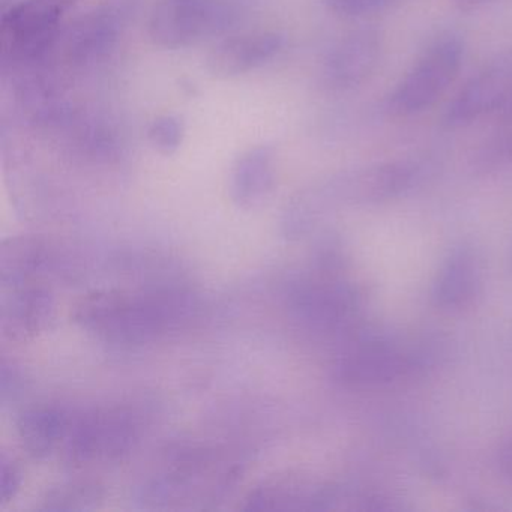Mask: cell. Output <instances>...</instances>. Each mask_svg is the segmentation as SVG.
Masks as SVG:
<instances>
[{
  "instance_id": "6da1fadb",
  "label": "cell",
  "mask_w": 512,
  "mask_h": 512,
  "mask_svg": "<svg viewBox=\"0 0 512 512\" xmlns=\"http://www.w3.org/2000/svg\"><path fill=\"white\" fill-rule=\"evenodd\" d=\"M199 299L184 284L91 293L74 310V322L104 343L140 346L190 325Z\"/></svg>"
},
{
  "instance_id": "9a60e30c",
  "label": "cell",
  "mask_w": 512,
  "mask_h": 512,
  "mask_svg": "<svg viewBox=\"0 0 512 512\" xmlns=\"http://www.w3.org/2000/svg\"><path fill=\"white\" fill-rule=\"evenodd\" d=\"M277 170L271 146L259 145L242 152L230 170L229 194L244 211L260 208L274 193Z\"/></svg>"
},
{
  "instance_id": "7402d4cb",
  "label": "cell",
  "mask_w": 512,
  "mask_h": 512,
  "mask_svg": "<svg viewBox=\"0 0 512 512\" xmlns=\"http://www.w3.org/2000/svg\"><path fill=\"white\" fill-rule=\"evenodd\" d=\"M23 376L19 368L10 364L7 359L2 362V401L16 400L22 392Z\"/></svg>"
},
{
  "instance_id": "3957f363",
  "label": "cell",
  "mask_w": 512,
  "mask_h": 512,
  "mask_svg": "<svg viewBox=\"0 0 512 512\" xmlns=\"http://www.w3.org/2000/svg\"><path fill=\"white\" fill-rule=\"evenodd\" d=\"M230 0H158L149 17L152 43L178 50L221 37L238 23Z\"/></svg>"
},
{
  "instance_id": "d6986e66",
  "label": "cell",
  "mask_w": 512,
  "mask_h": 512,
  "mask_svg": "<svg viewBox=\"0 0 512 512\" xmlns=\"http://www.w3.org/2000/svg\"><path fill=\"white\" fill-rule=\"evenodd\" d=\"M185 137V125L175 115H161L148 127V140L152 148L164 157L176 154Z\"/></svg>"
},
{
  "instance_id": "8fae6325",
  "label": "cell",
  "mask_w": 512,
  "mask_h": 512,
  "mask_svg": "<svg viewBox=\"0 0 512 512\" xmlns=\"http://www.w3.org/2000/svg\"><path fill=\"white\" fill-rule=\"evenodd\" d=\"M383 53V38L374 28L347 35L329 52L323 64V79L337 91H347L367 82Z\"/></svg>"
},
{
  "instance_id": "ac0fdd59",
  "label": "cell",
  "mask_w": 512,
  "mask_h": 512,
  "mask_svg": "<svg viewBox=\"0 0 512 512\" xmlns=\"http://www.w3.org/2000/svg\"><path fill=\"white\" fill-rule=\"evenodd\" d=\"M103 499V491L94 484H64L44 494L41 511H86L95 508Z\"/></svg>"
},
{
  "instance_id": "7c38bea8",
  "label": "cell",
  "mask_w": 512,
  "mask_h": 512,
  "mask_svg": "<svg viewBox=\"0 0 512 512\" xmlns=\"http://www.w3.org/2000/svg\"><path fill=\"white\" fill-rule=\"evenodd\" d=\"M55 296L41 284L5 289L0 305V329L11 341H28L46 332L55 319Z\"/></svg>"
},
{
  "instance_id": "277c9868",
  "label": "cell",
  "mask_w": 512,
  "mask_h": 512,
  "mask_svg": "<svg viewBox=\"0 0 512 512\" xmlns=\"http://www.w3.org/2000/svg\"><path fill=\"white\" fill-rule=\"evenodd\" d=\"M139 437V422L125 407H107L71 418L64 458L74 467L115 461L127 454Z\"/></svg>"
},
{
  "instance_id": "7a4b0ae2",
  "label": "cell",
  "mask_w": 512,
  "mask_h": 512,
  "mask_svg": "<svg viewBox=\"0 0 512 512\" xmlns=\"http://www.w3.org/2000/svg\"><path fill=\"white\" fill-rule=\"evenodd\" d=\"M79 0H20L0 16V55L4 67L43 62L55 49L61 26Z\"/></svg>"
},
{
  "instance_id": "cb8c5ba5",
  "label": "cell",
  "mask_w": 512,
  "mask_h": 512,
  "mask_svg": "<svg viewBox=\"0 0 512 512\" xmlns=\"http://www.w3.org/2000/svg\"><path fill=\"white\" fill-rule=\"evenodd\" d=\"M500 463H502L503 472L512 478V445H509L500 455Z\"/></svg>"
},
{
  "instance_id": "5bb4252c",
  "label": "cell",
  "mask_w": 512,
  "mask_h": 512,
  "mask_svg": "<svg viewBox=\"0 0 512 512\" xmlns=\"http://www.w3.org/2000/svg\"><path fill=\"white\" fill-rule=\"evenodd\" d=\"M484 268L473 248H455L440 266L433 283V301L443 310L469 307L482 289Z\"/></svg>"
},
{
  "instance_id": "d4e9b609",
  "label": "cell",
  "mask_w": 512,
  "mask_h": 512,
  "mask_svg": "<svg viewBox=\"0 0 512 512\" xmlns=\"http://www.w3.org/2000/svg\"><path fill=\"white\" fill-rule=\"evenodd\" d=\"M511 269H512V254H511Z\"/></svg>"
},
{
  "instance_id": "30bf717a",
  "label": "cell",
  "mask_w": 512,
  "mask_h": 512,
  "mask_svg": "<svg viewBox=\"0 0 512 512\" xmlns=\"http://www.w3.org/2000/svg\"><path fill=\"white\" fill-rule=\"evenodd\" d=\"M346 488L319 484L299 476H277L257 485L245 497L247 511H311L341 508Z\"/></svg>"
},
{
  "instance_id": "5b68a950",
  "label": "cell",
  "mask_w": 512,
  "mask_h": 512,
  "mask_svg": "<svg viewBox=\"0 0 512 512\" xmlns=\"http://www.w3.org/2000/svg\"><path fill=\"white\" fill-rule=\"evenodd\" d=\"M463 61V46L457 38L434 43L389 97V110L397 116H412L430 109L457 79Z\"/></svg>"
},
{
  "instance_id": "603a6c76",
  "label": "cell",
  "mask_w": 512,
  "mask_h": 512,
  "mask_svg": "<svg viewBox=\"0 0 512 512\" xmlns=\"http://www.w3.org/2000/svg\"><path fill=\"white\" fill-rule=\"evenodd\" d=\"M490 2H493V0H454L455 7L458 10L464 11V13L479 10V8L490 4Z\"/></svg>"
},
{
  "instance_id": "e0dca14e",
  "label": "cell",
  "mask_w": 512,
  "mask_h": 512,
  "mask_svg": "<svg viewBox=\"0 0 512 512\" xmlns=\"http://www.w3.org/2000/svg\"><path fill=\"white\" fill-rule=\"evenodd\" d=\"M70 415L52 404L26 407L17 418V434L23 449L35 460H46L64 445Z\"/></svg>"
},
{
  "instance_id": "ffe728a7",
  "label": "cell",
  "mask_w": 512,
  "mask_h": 512,
  "mask_svg": "<svg viewBox=\"0 0 512 512\" xmlns=\"http://www.w3.org/2000/svg\"><path fill=\"white\" fill-rule=\"evenodd\" d=\"M23 482V473L19 464L2 454L0 458V505L11 502L20 491Z\"/></svg>"
},
{
  "instance_id": "4fadbf2b",
  "label": "cell",
  "mask_w": 512,
  "mask_h": 512,
  "mask_svg": "<svg viewBox=\"0 0 512 512\" xmlns=\"http://www.w3.org/2000/svg\"><path fill=\"white\" fill-rule=\"evenodd\" d=\"M284 37L278 32H251L220 41L206 56V70L215 79H233L277 58Z\"/></svg>"
},
{
  "instance_id": "2e32d148",
  "label": "cell",
  "mask_w": 512,
  "mask_h": 512,
  "mask_svg": "<svg viewBox=\"0 0 512 512\" xmlns=\"http://www.w3.org/2000/svg\"><path fill=\"white\" fill-rule=\"evenodd\" d=\"M55 260L50 245L37 236L4 239L0 248V275L4 289L37 284V280L52 271Z\"/></svg>"
},
{
  "instance_id": "44dd1931",
  "label": "cell",
  "mask_w": 512,
  "mask_h": 512,
  "mask_svg": "<svg viewBox=\"0 0 512 512\" xmlns=\"http://www.w3.org/2000/svg\"><path fill=\"white\" fill-rule=\"evenodd\" d=\"M389 2L391 0H326V5L338 16L358 17L380 10Z\"/></svg>"
},
{
  "instance_id": "52a82bcc",
  "label": "cell",
  "mask_w": 512,
  "mask_h": 512,
  "mask_svg": "<svg viewBox=\"0 0 512 512\" xmlns=\"http://www.w3.org/2000/svg\"><path fill=\"white\" fill-rule=\"evenodd\" d=\"M409 350L383 340H367L344 350L334 364L338 382L349 386H377L394 382L413 370Z\"/></svg>"
},
{
  "instance_id": "8992f818",
  "label": "cell",
  "mask_w": 512,
  "mask_h": 512,
  "mask_svg": "<svg viewBox=\"0 0 512 512\" xmlns=\"http://www.w3.org/2000/svg\"><path fill=\"white\" fill-rule=\"evenodd\" d=\"M287 307L293 319L305 328L335 332L352 323L359 310V301L349 284L323 278H304L290 287Z\"/></svg>"
},
{
  "instance_id": "ba28073f",
  "label": "cell",
  "mask_w": 512,
  "mask_h": 512,
  "mask_svg": "<svg viewBox=\"0 0 512 512\" xmlns=\"http://www.w3.org/2000/svg\"><path fill=\"white\" fill-rule=\"evenodd\" d=\"M512 100V53L485 65L455 95L446 110L449 127H463L505 109Z\"/></svg>"
},
{
  "instance_id": "9c48e42d",
  "label": "cell",
  "mask_w": 512,
  "mask_h": 512,
  "mask_svg": "<svg viewBox=\"0 0 512 512\" xmlns=\"http://www.w3.org/2000/svg\"><path fill=\"white\" fill-rule=\"evenodd\" d=\"M125 22L127 10L122 5L91 11L59 37L62 59L74 68L97 64L115 49Z\"/></svg>"
}]
</instances>
